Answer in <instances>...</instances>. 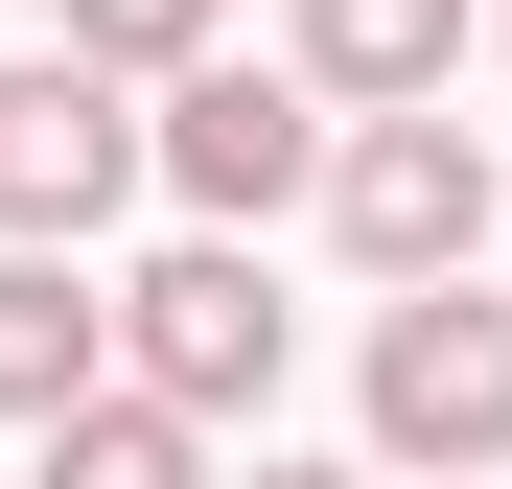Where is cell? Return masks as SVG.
Segmentation results:
<instances>
[{
	"instance_id": "obj_4",
	"label": "cell",
	"mask_w": 512,
	"mask_h": 489,
	"mask_svg": "<svg viewBox=\"0 0 512 489\" xmlns=\"http://www.w3.org/2000/svg\"><path fill=\"white\" fill-rule=\"evenodd\" d=\"M117 187H140V94L94 47H24V70H0V257H70Z\"/></svg>"
},
{
	"instance_id": "obj_8",
	"label": "cell",
	"mask_w": 512,
	"mask_h": 489,
	"mask_svg": "<svg viewBox=\"0 0 512 489\" xmlns=\"http://www.w3.org/2000/svg\"><path fill=\"white\" fill-rule=\"evenodd\" d=\"M24 489H210V420H163V396H70Z\"/></svg>"
},
{
	"instance_id": "obj_2",
	"label": "cell",
	"mask_w": 512,
	"mask_h": 489,
	"mask_svg": "<svg viewBox=\"0 0 512 489\" xmlns=\"http://www.w3.org/2000/svg\"><path fill=\"white\" fill-rule=\"evenodd\" d=\"M140 163H163L210 233H280V210L326 187V94H303V70H233V47H187V70H163V117H140Z\"/></svg>"
},
{
	"instance_id": "obj_11",
	"label": "cell",
	"mask_w": 512,
	"mask_h": 489,
	"mask_svg": "<svg viewBox=\"0 0 512 489\" xmlns=\"http://www.w3.org/2000/svg\"><path fill=\"white\" fill-rule=\"evenodd\" d=\"M0 489H24V466H0Z\"/></svg>"
},
{
	"instance_id": "obj_3",
	"label": "cell",
	"mask_w": 512,
	"mask_h": 489,
	"mask_svg": "<svg viewBox=\"0 0 512 489\" xmlns=\"http://www.w3.org/2000/svg\"><path fill=\"white\" fill-rule=\"evenodd\" d=\"M373 466H443V489L512 466V303L396 280V326H373Z\"/></svg>"
},
{
	"instance_id": "obj_10",
	"label": "cell",
	"mask_w": 512,
	"mask_h": 489,
	"mask_svg": "<svg viewBox=\"0 0 512 489\" xmlns=\"http://www.w3.org/2000/svg\"><path fill=\"white\" fill-rule=\"evenodd\" d=\"M256 489H396V466H256Z\"/></svg>"
},
{
	"instance_id": "obj_5",
	"label": "cell",
	"mask_w": 512,
	"mask_h": 489,
	"mask_svg": "<svg viewBox=\"0 0 512 489\" xmlns=\"http://www.w3.org/2000/svg\"><path fill=\"white\" fill-rule=\"evenodd\" d=\"M326 233H350L373 280H466L489 257V140L443 94H419V117H350V140H326Z\"/></svg>"
},
{
	"instance_id": "obj_6",
	"label": "cell",
	"mask_w": 512,
	"mask_h": 489,
	"mask_svg": "<svg viewBox=\"0 0 512 489\" xmlns=\"http://www.w3.org/2000/svg\"><path fill=\"white\" fill-rule=\"evenodd\" d=\"M466 70V0H303V94L326 117H419Z\"/></svg>"
},
{
	"instance_id": "obj_9",
	"label": "cell",
	"mask_w": 512,
	"mask_h": 489,
	"mask_svg": "<svg viewBox=\"0 0 512 489\" xmlns=\"http://www.w3.org/2000/svg\"><path fill=\"white\" fill-rule=\"evenodd\" d=\"M47 24L94 47V70H187V47H210V0H47Z\"/></svg>"
},
{
	"instance_id": "obj_1",
	"label": "cell",
	"mask_w": 512,
	"mask_h": 489,
	"mask_svg": "<svg viewBox=\"0 0 512 489\" xmlns=\"http://www.w3.org/2000/svg\"><path fill=\"white\" fill-rule=\"evenodd\" d=\"M280 280L233 257V233H187V257L163 280H117V396H163V420H256V396H280Z\"/></svg>"
},
{
	"instance_id": "obj_7",
	"label": "cell",
	"mask_w": 512,
	"mask_h": 489,
	"mask_svg": "<svg viewBox=\"0 0 512 489\" xmlns=\"http://www.w3.org/2000/svg\"><path fill=\"white\" fill-rule=\"evenodd\" d=\"M70 396H117V303L70 280V257H0V420H70Z\"/></svg>"
}]
</instances>
